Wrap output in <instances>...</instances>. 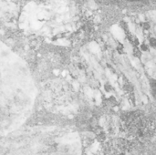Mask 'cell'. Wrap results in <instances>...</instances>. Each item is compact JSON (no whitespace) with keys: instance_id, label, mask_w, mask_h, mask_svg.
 <instances>
[{"instance_id":"5b68a950","label":"cell","mask_w":156,"mask_h":155,"mask_svg":"<svg viewBox=\"0 0 156 155\" xmlns=\"http://www.w3.org/2000/svg\"><path fill=\"white\" fill-rule=\"evenodd\" d=\"M150 84H151V86H152V89H153V90H155V79H150Z\"/></svg>"},{"instance_id":"6da1fadb","label":"cell","mask_w":156,"mask_h":155,"mask_svg":"<svg viewBox=\"0 0 156 155\" xmlns=\"http://www.w3.org/2000/svg\"><path fill=\"white\" fill-rule=\"evenodd\" d=\"M133 56L134 57H137V58H141L142 52H141V50L138 48H133Z\"/></svg>"},{"instance_id":"8992f818","label":"cell","mask_w":156,"mask_h":155,"mask_svg":"<svg viewBox=\"0 0 156 155\" xmlns=\"http://www.w3.org/2000/svg\"><path fill=\"white\" fill-rule=\"evenodd\" d=\"M141 49L144 50V51H146V50L148 49V48H147V46H146L145 44H143V45L141 46Z\"/></svg>"},{"instance_id":"52a82bcc","label":"cell","mask_w":156,"mask_h":155,"mask_svg":"<svg viewBox=\"0 0 156 155\" xmlns=\"http://www.w3.org/2000/svg\"><path fill=\"white\" fill-rule=\"evenodd\" d=\"M112 89V87L109 85V84H107V85H105V90H107V91H110V90Z\"/></svg>"},{"instance_id":"3957f363","label":"cell","mask_w":156,"mask_h":155,"mask_svg":"<svg viewBox=\"0 0 156 155\" xmlns=\"http://www.w3.org/2000/svg\"><path fill=\"white\" fill-rule=\"evenodd\" d=\"M150 45H151V46H152L153 48H155V47H156L155 38H154V37L150 38Z\"/></svg>"},{"instance_id":"7a4b0ae2","label":"cell","mask_w":156,"mask_h":155,"mask_svg":"<svg viewBox=\"0 0 156 155\" xmlns=\"http://www.w3.org/2000/svg\"><path fill=\"white\" fill-rule=\"evenodd\" d=\"M121 26H122V27L126 31V33H129V28H128V26H127V24L124 22V21H122L121 22Z\"/></svg>"},{"instance_id":"277c9868","label":"cell","mask_w":156,"mask_h":155,"mask_svg":"<svg viewBox=\"0 0 156 155\" xmlns=\"http://www.w3.org/2000/svg\"><path fill=\"white\" fill-rule=\"evenodd\" d=\"M142 26H143L145 30H148V29H150V27H151V26H150L149 23H144V24H142Z\"/></svg>"}]
</instances>
